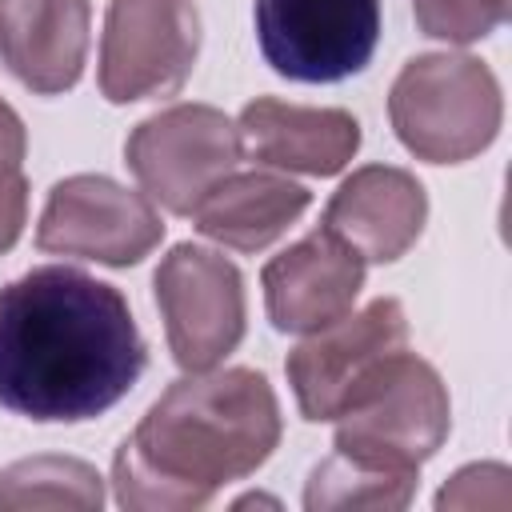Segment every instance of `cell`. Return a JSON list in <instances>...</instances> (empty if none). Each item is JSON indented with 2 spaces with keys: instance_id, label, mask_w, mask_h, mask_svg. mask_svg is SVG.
Listing matches in <instances>:
<instances>
[{
  "instance_id": "16",
  "label": "cell",
  "mask_w": 512,
  "mask_h": 512,
  "mask_svg": "<svg viewBox=\"0 0 512 512\" xmlns=\"http://www.w3.org/2000/svg\"><path fill=\"white\" fill-rule=\"evenodd\" d=\"M104 504V476L80 456H24L0 472V508H76L92 512Z\"/></svg>"
},
{
  "instance_id": "13",
  "label": "cell",
  "mask_w": 512,
  "mask_h": 512,
  "mask_svg": "<svg viewBox=\"0 0 512 512\" xmlns=\"http://www.w3.org/2000/svg\"><path fill=\"white\" fill-rule=\"evenodd\" d=\"M236 132L240 148L272 172L336 176L360 152V120L352 112L288 104L276 96H256L244 104Z\"/></svg>"
},
{
  "instance_id": "4",
  "label": "cell",
  "mask_w": 512,
  "mask_h": 512,
  "mask_svg": "<svg viewBox=\"0 0 512 512\" xmlns=\"http://www.w3.org/2000/svg\"><path fill=\"white\" fill-rule=\"evenodd\" d=\"M452 428V404L440 372L416 352H396L336 416V452L368 464L420 472Z\"/></svg>"
},
{
  "instance_id": "8",
  "label": "cell",
  "mask_w": 512,
  "mask_h": 512,
  "mask_svg": "<svg viewBox=\"0 0 512 512\" xmlns=\"http://www.w3.org/2000/svg\"><path fill=\"white\" fill-rule=\"evenodd\" d=\"M200 52L192 0H112L100 32V96L112 104L160 100L184 88Z\"/></svg>"
},
{
  "instance_id": "19",
  "label": "cell",
  "mask_w": 512,
  "mask_h": 512,
  "mask_svg": "<svg viewBox=\"0 0 512 512\" xmlns=\"http://www.w3.org/2000/svg\"><path fill=\"white\" fill-rule=\"evenodd\" d=\"M512 472L504 464H468L436 496V508H508Z\"/></svg>"
},
{
  "instance_id": "9",
  "label": "cell",
  "mask_w": 512,
  "mask_h": 512,
  "mask_svg": "<svg viewBox=\"0 0 512 512\" xmlns=\"http://www.w3.org/2000/svg\"><path fill=\"white\" fill-rule=\"evenodd\" d=\"M256 44L288 80H348L380 44V0H256Z\"/></svg>"
},
{
  "instance_id": "2",
  "label": "cell",
  "mask_w": 512,
  "mask_h": 512,
  "mask_svg": "<svg viewBox=\"0 0 512 512\" xmlns=\"http://www.w3.org/2000/svg\"><path fill=\"white\" fill-rule=\"evenodd\" d=\"M280 432V400L264 372H188L116 448V504L128 512L204 508L224 484L252 476L276 452Z\"/></svg>"
},
{
  "instance_id": "5",
  "label": "cell",
  "mask_w": 512,
  "mask_h": 512,
  "mask_svg": "<svg viewBox=\"0 0 512 512\" xmlns=\"http://www.w3.org/2000/svg\"><path fill=\"white\" fill-rule=\"evenodd\" d=\"M244 148L236 124L212 104H172L140 120L124 144L140 192L172 216H192L196 204L236 172Z\"/></svg>"
},
{
  "instance_id": "15",
  "label": "cell",
  "mask_w": 512,
  "mask_h": 512,
  "mask_svg": "<svg viewBox=\"0 0 512 512\" xmlns=\"http://www.w3.org/2000/svg\"><path fill=\"white\" fill-rule=\"evenodd\" d=\"M312 204V192L280 172H228L196 204L192 224L200 236L236 248L260 252L280 240Z\"/></svg>"
},
{
  "instance_id": "10",
  "label": "cell",
  "mask_w": 512,
  "mask_h": 512,
  "mask_svg": "<svg viewBox=\"0 0 512 512\" xmlns=\"http://www.w3.org/2000/svg\"><path fill=\"white\" fill-rule=\"evenodd\" d=\"M164 240V220L144 192H132L100 172H76L52 184L36 248L52 256H80L108 268L140 264Z\"/></svg>"
},
{
  "instance_id": "7",
  "label": "cell",
  "mask_w": 512,
  "mask_h": 512,
  "mask_svg": "<svg viewBox=\"0 0 512 512\" xmlns=\"http://www.w3.org/2000/svg\"><path fill=\"white\" fill-rule=\"evenodd\" d=\"M408 348V316L400 300L376 296L360 312H344L340 320L308 332L288 360V384L304 420H336L356 392L396 356Z\"/></svg>"
},
{
  "instance_id": "1",
  "label": "cell",
  "mask_w": 512,
  "mask_h": 512,
  "mask_svg": "<svg viewBox=\"0 0 512 512\" xmlns=\"http://www.w3.org/2000/svg\"><path fill=\"white\" fill-rule=\"evenodd\" d=\"M148 364L120 288L44 264L0 288V408L80 424L116 408Z\"/></svg>"
},
{
  "instance_id": "12",
  "label": "cell",
  "mask_w": 512,
  "mask_h": 512,
  "mask_svg": "<svg viewBox=\"0 0 512 512\" xmlns=\"http://www.w3.org/2000/svg\"><path fill=\"white\" fill-rule=\"evenodd\" d=\"M428 192L424 184L396 164L356 168L328 200L324 228L348 244L364 264L400 260L424 232Z\"/></svg>"
},
{
  "instance_id": "3",
  "label": "cell",
  "mask_w": 512,
  "mask_h": 512,
  "mask_svg": "<svg viewBox=\"0 0 512 512\" xmlns=\"http://www.w3.org/2000/svg\"><path fill=\"white\" fill-rule=\"evenodd\" d=\"M388 120L416 160L464 164L496 140L504 96L484 60L468 52H424L392 80Z\"/></svg>"
},
{
  "instance_id": "18",
  "label": "cell",
  "mask_w": 512,
  "mask_h": 512,
  "mask_svg": "<svg viewBox=\"0 0 512 512\" xmlns=\"http://www.w3.org/2000/svg\"><path fill=\"white\" fill-rule=\"evenodd\" d=\"M424 36L448 44H476L508 20V0H412Z\"/></svg>"
},
{
  "instance_id": "6",
  "label": "cell",
  "mask_w": 512,
  "mask_h": 512,
  "mask_svg": "<svg viewBox=\"0 0 512 512\" xmlns=\"http://www.w3.org/2000/svg\"><path fill=\"white\" fill-rule=\"evenodd\" d=\"M152 288L172 360L184 372L216 368L244 340V276L224 252L192 240L176 244L160 260Z\"/></svg>"
},
{
  "instance_id": "17",
  "label": "cell",
  "mask_w": 512,
  "mask_h": 512,
  "mask_svg": "<svg viewBox=\"0 0 512 512\" xmlns=\"http://www.w3.org/2000/svg\"><path fill=\"white\" fill-rule=\"evenodd\" d=\"M420 472H400L384 464L356 460L348 452H336L320 460L304 484V508L324 512V508H408L416 492Z\"/></svg>"
},
{
  "instance_id": "14",
  "label": "cell",
  "mask_w": 512,
  "mask_h": 512,
  "mask_svg": "<svg viewBox=\"0 0 512 512\" xmlns=\"http://www.w3.org/2000/svg\"><path fill=\"white\" fill-rule=\"evenodd\" d=\"M88 0H0V60L36 96L76 88L88 60Z\"/></svg>"
},
{
  "instance_id": "20",
  "label": "cell",
  "mask_w": 512,
  "mask_h": 512,
  "mask_svg": "<svg viewBox=\"0 0 512 512\" xmlns=\"http://www.w3.org/2000/svg\"><path fill=\"white\" fill-rule=\"evenodd\" d=\"M24 152H28L24 120L0 100V188H12L24 180Z\"/></svg>"
},
{
  "instance_id": "11",
  "label": "cell",
  "mask_w": 512,
  "mask_h": 512,
  "mask_svg": "<svg viewBox=\"0 0 512 512\" xmlns=\"http://www.w3.org/2000/svg\"><path fill=\"white\" fill-rule=\"evenodd\" d=\"M260 284L268 320L280 332L308 336L352 312L364 288V260L328 228H316L272 256L260 272Z\"/></svg>"
}]
</instances>
